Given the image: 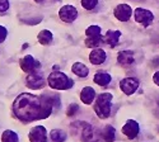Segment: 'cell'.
<instances>
[{
    "instance_id": "obj_1",
    "label": "cell",
    "mask_w": 159,
    "mask_h": 142,
    "mask_svg": "<svg viewBox=\"0 0 159 142\" xmlns=\"http://www.w3.org/2000/svg\"><path fill=\"white\" fill-rule=\"evenodd\" d=\"M54 103L50 95H34L31 93H22L13 101L11 110L17 119L23 123H31L39 119L48 118Z\"/></svg>"
},
{
    "instance_id": "obj_2",
    "label": "cell",
    "mask_w": 159,
    "mask_h": 142,
    "mask_svg": "<svg viewBox=\"0 0 159 142\" xmlns=\"http://www.w3.org/2000/svg\"><path fill=\"white\" fill-rule=\"evenodd\" d=\"M112 94L111 93H102L97 97V100L94 103V112L97 117L101 119H106L111 115V101H112Z\"/></svg>"
},
{
    "instance_id": "obj_3",
    "label": "cell",
    "mask_w": 159,
    "mask_h": 142,
    "mask_svg": "<svg viewBox=\"0 0 159 142\" xmlns=\"http://www.w3.org/2000/svg\"><path fill=\"white\" fill-rule=\"evenodd\" d=\"M47 84L55 90H68L73 88L74 81L69 79L62 71H52L47 77Z\"/></svg>"
},
{
    "instance_id": "obj_4",
    "label": "cell",
    "mask_w": 159,
    "mask_h": 142,
    "mask_svg": "<svg viewBox=\"0 0 159 142\" xmlns=\"http://www.w3.org/2000/svg\"><path fill=\"white\" fill-rule=\"evenodd\" d=\"M79 127V131L80 132V138L84 142H106L104 138L102 137V132L96 130L93 126H90L87 122H76L75 123Z\"/></svg>"
},
{
    "instance_id": "obj_5",
    "label": "cell",
    "mask_w": 159,
    "mask_h": 142,
    "mask_svg": "<svg viewBox=\"0 0 159 142\" xmlns=\"http://www.w3.org/2000/svg\"><path fill=\"white\" fill-rule=\"evenodd\" d=\"M25 85L32 90H39L46 85V80L42 76V74H39L38 71H34V72L28 74V76L25 77Z\"/></svg>"
},
{
    "instance_id": "obj_6",
    "label": "cell",
    "mask_w": 159,
    "mask_h": 142,
    "mask_svg": "<svg viewBox=\"0 0 159 142\" xmlns=\"http://www.w3.org/2000/svg\"><path fill=\"white\" fill-rule=\"evenodd\" d=\"M19 65H20V69L24 72L31 74V72L38 71V69L41 67V62L34 60V57L31 56V55H25L23 58L19 60Z\"/></svg>"
},
{
    "instance_id": "obj_7",
    "label": "cell",
    "mask_w": 159,
    "mask_h": 142,
    "mask_svg": "<svg viewBox=\"0 0 159 142\" xmlns=\"http://www.w3.org/2000/svg\"><path fill=\"white\" fill-rule=\"evenodd\" d=\"M135 20L138 23H140L141 25H144V27H149V25L153 23L154 20V15L153 13L148 9H144V8H138L135 9Z\"/></svg>"
},
{
    "instance_id": "obj_8",
    "label": "cell",
    "mask_w": 159,
    "mask_h": 142,
    "mask_svg": "<svg viewBox=\"0 0 159 142\" xmlns=\"http://www.w3.org/2000/svg\"><path fill=\"white\" fill-rule=\"evenodd\" d=\"M30 142H48L47 130L43 126H36L28 133Z\"/></svg>"
},
{
    "instance_id": "obj_9",
    "label": "cell",
    "mask_w": 159,
    "mask_h": 142,
    "mask_svg": "<svg viewBox=\"0 0 159 142\" xmlns=\"http://www.w3.org/2000/svg\"><path fill=\"white\" fill-rule=\"evenodd\" d=\"M139 85H140V83L136 77H125V79H122L120 81V88L126 95L134 94L138 90Z\"/></svg>"
},
{
    "instance_id": "obj_10",
    "label": "cell",
    "mask_w": 159,
    "mask_h": 142,
    "mask_svg": "<svg viewBox=\"0 0 159 142\" xmlns=\"http://www.w3.org/2000/svg\"><path fill=\"white\" fill-rule=\"evenodd\" d=\"M59 17L65 23H73L78 17V10L73 5H64L59 10Z\"/></svg>"
},
{
    "instance_id": "obj_11",
    "label": "cell",
    "mask_w": 159,
    "mask_h": 142,
    "mask_svg": "<svg viewBox=\"0 0 159 142\" xmlns=\"http://www.w3.org/2000/svg\"><path fill=\"white\" fill-rule=\"evenodd\" d=\"M131 6L127 5V4H120L117 5L113 10V15L121 22H127L130 18H131Z\"/></svg>"
},
{
    "instance_id": "obj_12",
    "label": "cell",
    "mask_w": 159,
    "mask_h": 142,
    "mask_svg": "<svg viewBox=\"0 0 159 142\" xmlns=\"http://www.w3.org/2000/svg\"><path fill=\"white\" fill-rule=\"evenodd\" d=\"M139 123L136 122V121H134V119H130V121H127L125 124H124V127H122V133L127 137V138H130V140H132V138H135L138 135H139Z\"/></svg>"
},
{
    "instance_id": "obj_13",
    "label": "cell",
    "mask_w": 159,
    "mask_h": 142,
    "mask_svg": "<svg viewBox=\"0 0 159 142\" xmlns=\"http://www.w3.org/2000/svg\"><path fill=\"white\" fill-rule=\"evenodd\" d=\"M117 62L120 63V65H122V66L132 65V63L135 62L134 52H132V51H129V49H125V51L118 52V55H117Z\"/></svg>"
},
{
    "instance_id": "obj_14",
    "label": "cell",
    "mask_w": 159,
    "mask_h": 142,
    "mask_svg": "<svg viewBox=\"0 0 159 142\" xmlns=\"http://www.w3.org/2000/svg\"><path fill=\"white\" fill-rule=\"evenodd\" d=\"M106 58H107L106 52L102 48H98V47L94 48L89 55V61H90V63H93V65H101V63H103L106 61Z\"/></svg>"
},
{
    "instance_id": "obj_15",
    "label": "cell",
    "mask_w": 159,
    "mask_h": 142,
    "mask_svg": "<svg viewBox=\"0 0 159 142\" xmlns=\"http://www.w3.org/2000/svg\"><path fill=\"white\" fill-rule=\"evenodd\" d=\"M94 98H96V90L90 86H85L83 88V90L80 92V100L84 103V104L89 105L92 103L94 101Z\"/></svg>"
},
{
    "instance_id": "obj_16",
    "label": "cell",
    "mask_w": 159,
    "mask_h": 142,
    "mask_svg": "<svg viewBox=\"0 0 159 142\" xmlns=\"http://www.w3.org/2000/svg\"><path fill=\"white\" fill-rule=\"evenodd\" d=\"M121 37L120 31H107V33L104 34V42L111 47H115L118 45V40Z\"/></svg>"
},
{
    "instance_id": "obj_17",
    "label": "cell",
    "mask_w": 159,
    "mask_h": 142,
    "mask_svg": "<svg viewBox=\"0 0 159 142\" xmlns=\"http://www.w3.org/2000/svg\"><path fill=\"white\" fill-rule=\"evenodd\" d=\"M93 80H94V83H96L97 85H99V86H106V85H108V84L111 83L112 77H111V75L107 74V72L99 71V72H97V74L94 75Z\"/></svg>"
},
{
    "instance_id": "obj_18",
    "label": "cell",
    "mask_w": 159,
    "mask_h": 142,
    "mask_svg": "<svg viewBox=\"0 0 159 142\" xmlns=\"http://www.w3.org/2000/svg\"><path fill=\"white\" fill-rule=\"evenodd\" d=\"M71 71L76 76H79V77H85L89 74V69L84 65V63H82V62H75L74 65L71 66Z\"/></svg>"
},
{
    "instance_id": "obj_19",
    "label": "cell",
    "mask_w": 159,
    "mask_h": 142,
    "mask_svg": "<svg viewBox=\"0 0 159 142\" xmlns=\"http://www.w3.org/2000/svg\"><path fill=\"white\" fill-rule=\"evenodd\" d=\"M52 38H54V36H52L51 31H48V29H42L41 32L38 33V36H37L38 42L41 45H43V46L50 45L52 42Z\"/></svg>"
},
{
    "instance_id": "obj_20",
    "label": "cell",
    "mask_w": 159,
    "mask_h": 142,
    "mask_svg": "<svg viewBox=\"0 0 159 142\" xmlns=\"http://www.w3.org/2000/svg\"><path fill=\"white\" fill-rule=\"evenodd\" d=\"M102 132V137L104 138L106 142H113L115 141V137H116V130L112 127V126H106L103 130L101 131Z\"/></svg>"
},
{
    "instance_id": "obj_21",
    "label": "cell",
    "mask_w": 159,
    "mask_h": 142,
    "mask_svg": "<svg viewBox=\"0 0 159 142\" xmlns=\"http://www.w3.org/2000/svg\"><path fill=\"white\" fill-rule=\"evenodd\" d=\"M104 42V37L102 36H96V37H88L85 40V46L89 48H97L101 46V43Z\"/></svg>"
},
{
    "instance_id": "obj_22",
    "label": "cell",
    "mask_w": 159,
    "mask_h": 142,
    "mask_svg": "<svg viewBox=\"0 0 159 142\" xmlns=\"http://www.w3.org/2000/svg\"><path fill=\"white\" fill-rule=\"evenodd\" d=\"M2 142H19V137L14 131L5 130L2 135Z\"/></svg>"
},
{
    "instance_id": "obj_23",
    "label": "cell",
    "mask_w": 159,
    "mask_h": 142,
    "mask_svg": "<svg viewBox=\"0 0 159 142\" xmlns=\"http://www.w3.org/2000/svg\"><path fill=\"white\" fill-rule=\"evenodd\" d=\"M50 138L52 142H65L66 133L62 130H52L50 132Z\"/></svg>"
},
{
    "instance_id": "obj_24",
    "label": "cell",
    "mask_w": 159,
    "mask_h": 142,
    "mask_svg": "<svg viewBox=\"0 0 159 142\" xmlns=\"http://www.w3.org/2000/svg\"><path fill=\"white\" fill-rule=\"evenodd\" d=\"M85 34L87 37H96V36H101V27L98 25H90L85 29Z\"/></svg>"
},
{
    "instance_id": "obj_25",
    "label": "cell",
    "mask_w": 159,
    "mask_h": 142,
    "mask_svg": "<svg viewBox=\"0 0 159 142\" xmlns=\"http://www.w3.org/2000/svg\"><path fill=\"white\" fill-rule=\"evenodd\" d=\"M97 4H98V0H82V5L87 10L94 9L97 6Z\"/></svg>"
},
{
    "instance_id": "obj_26",
    "label": "cell",
    "mask_w": 159,
    "mask_h": 142,
    "mask_svg": "<svg viewBox=\"0 0 159 142\" xmlns=\"http://www.w3.org/2000/svg\"><path fill=\"white\" fill-rule=\"evenodd\" d=\"M76 112H79V105L78 104H70L68 107V110H66V115H69V117H71V115H75Z\"/></svg>"
},
{
    "instance_id": "obj_27",
    "label": "cell",
    "mask_w": 159,
    "mask_h": 142,
    "mask_svg": "<svg viewBox=\"0 0 159 142\" xmlns=\"http://www.w3.org/2000/svg\"><path fill=\"white\" fill-rule=\"evenodd\" d=\"M9 9V0H0V13H5Z\"/></svg>"
},
{
    "instance_id": "obj_28",
    "label": "cell",
    "mask_w": 159,
    "mask_h": 142,
    "mask_svg": "<svg viewBox=\"0 0 159 142\" xmlns=\"http://www.w3.org/2000/svg\"><path fill=\"white\" fill-rule=\"evenodd\" d=\"M8 36V31L5 27H3V25H0V43H3L5 41V38Z\"/></svg>"
},
{
    "instance_id": "obj_29",
    "label": "cell",
    "mask_w": 159,
    "mask_h": 142,
    "mask_svg": "<svg viewBox=\"0 0 159 142\" xmlns=\"http://www.w3.org/2000/svg\"><path fill=\"white\" fill-rule=\"evenodd\" d=\"M153 81H154L155 85L159 86V71H157V72L154 74V76H153Z\"/></svg>"
},
{
    "instance_id": "obj_30",
    "label": "cell",
    "mask_w": 159,
    "mask_h": 142,
    "mask_svg": "<svg viewBox=\"0 0 159 142\" xmlns=\"http://www.w3.org/2000/svg\"><path fill=\"white\" fill-rule=\"evenodd\" d=\"M153 65H154V66L159 65V57H155V58H154V62H153Z\"/></svg>"
},
{
    "instance_id": "obj_31",
    "label": "cell",
    "mask_w": 159,
    "mask_h": 142,
    "mask_svg": "<svg viewBox=\"0 0 159 142\" xmlns=\"http://www.w3.org/2000/svg\"><path fill=\"white\" fill-rule=\"evenodd\" d=\"M34 2H36V3H42L43 0H34Z\"/></svg>"
}]
</instances>
